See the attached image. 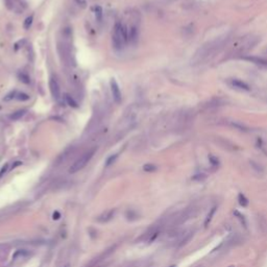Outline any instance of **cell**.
I'll use <instances>...</instances> for the list:
<instances>
[{"mask_svg": "<svg viewBox=\"0 0 267 267\" xmlns=\"http://www.w3.org/2000/svg\"><path fill=\"white\" fill-rule=\"evenodd\" d=\"M16 92H13V93H9V95H7L6 97H4V100L5 101H9V100H11V99H13V98H15V97H16Z\"/></svg>", "mask_w": 267, "mask_h": 267, "instance_id": "484cf974", "label": "cell"}, {"mask_svg": "<svg viewBox=\"0 0 267 267\" xmlns=\"http://www.w3.org/2000/svg\"><path fill=\"white\" fill-rule=\"evenodd\" d=\"M60 217H61V214H60V212H57V211H56V212H54L53 215H52V218L56 219H56H59Z\"/></svg>", "mask_w": 267, "mask_h": 267, "instance_id": "4316f807", "label": "cell"}, {"mask_svg": "<svg viewBox=\"0 0 267 267\" xmlns=\"http://www.w3.org/2000/svg\"><path fill=\"white\" fill-rule=\"evenodd\" d=\"M65 99H66L67 103H68L69 106H71V108H77V106H78V104H77V102H76L75 100H74L73 97L70 96V95H69V94H66V95H65Z\"/></svg>", "mask_w": 267, "mask_h": 267, "instance_id": "7c38bea8", "label": "cell"}, {"mask_svg": "<svg viewBox=\"0 0 267 267\" xmlns=\"http://www.w3.org/2000/svg\"><path fill=\"white\" fill-rule=\"evenodd\" d=\"M128 29L120 22H117L114 26V34L112 37V43L116 50H120L128 43Z\"/></svg>", "mask_w": 267, "mask_h": 267, "instance_id": "6da1fadb", "label": "cell"}, {"mask_svg": "<svg viewBox=\"0 0 267 267\" xmlns=\"http://www.w3.org/2000/svg\"><path fill=\"white\" fill-rule=\"evenodd\" d=\"M149 262L145 261V260H140V261H134L128 263L127 265L123 266V267H148Z\"/></svg>", "mask_w": 267, "mask_h": 267, "instance_id": "9c48e42d", "label": "cell"}, {"mask_svg": "<svg viewBox=\"0 0 267 267\" xmlns=\"http://www.w3.org/2000/svg\"><path fill=\"white\" fill-rule=\"evenodd\" d=\"M117 158H118V154H113V156H111L108 160H106V167H109L110 165H112V164H113L114 162L116 161V159H117Z\"/></svg>", "mask_w": 267, "mask_h": 267, "instance_id": "44dd1931", "label": "cell"}, {"mask_svg": "<svg viewBox=\"0 0 267 267\" xmlns=\"http://www.w3.org/2000/svg\"><path fill=\"white\" fill-rule=\"evenodd\" d=\"M233 86L235 87V88L246 90V91H248V90H249V87L247 86V85H246L245 83H243V81H239V79H235V81H233Z\"/></svg>", "mask_w": 267, "mask_h": 267, "instance_id": "8fae6325", "label": "cell"}, {"mask_svg": "<svg viewBox=\"0 0 267 267\" xmlns=\"http://www.w3.org/2000/svg\"><path fill=\"white\" fill-rule=\"evenodd\" d=\"M214 213H215V208H212L210 215H208V217H207V219H206V221H204V224H206V226H208V222H210V220H211L212 216L214 215Z\"/></svg>", "mask_w": 267, "mask_h": 267, "instance_id": "603a6c76", "label": "cell"}, {"mask_svg": "<svg viewBox=\"0 0 267 267\" xmlns=\"http://www.w3.org/2000/svg\"><path fill=\"white\" fill-rule=\"evenodd\" d=\"M204 179H207V175L204 173H198V174H195L193 176V179H195L197 182H200V181H204Z\"/></svg>", "mask_w": 267, "mask_h": 267, "instance_id": "7402d4cb", "label": "cell"}, {"mask_svg": "<svg viewBox=\"0 0 267 267\" xmlns=\"http://www.w3.org/2000/svg\"><path fill=\"white\" fill-rule=\"evenodd\" d=\"M95 151H96L95 148H92V149L87 150L86 153H84L78 159L75 160V162H74V163L70 166V168H69V172H70L71 174H73V173L78 172L79 170H81L83 168H85V167L87 166V164L90 162V160L93 158Z\"/></svg>", "mask_w": 267, "mask_h": 267, "instance_id": "7a4b0ae2", "label": "cell"}, {"mask_svg": "<svg viewBox=\"0 0 267 267\" xmlns=\"http://www.w3.org/2000/svg\"><path fill=\"white\" fill-rule=\"evenodd\" d=\"M72 153V150L71 149H68V150L64 151L63 153L61 154V156L57 158L56 160V165H62V164H64L65 162L67 161V160L69 159V157H70V154Z\"/></svg>", "mask_w": 267, "mask_h": 267, "instance_id": "52a82bcc", "label": "cell"}, {"mask_svg": "<svg viewBox=\"0 0 267 267\" xmlns=\"http://www.w3.org/2000/svg\"><path fill=\"white\" fill-rule=\"evenodd\" d=\"M239 204H241L242 207H246L248 204V199L246 198L245 196L244 195H242V194H240V195H239Z\"/></svg>", "mask_w": 267, "mask_h": 267, "instance_id": "ac0fdd59", "label": "cell"}, {"mask_svg": "<svg viewBox=\"0 0 267 267\" xmlns=\"http://www.w3.org/2000/svg\"><path fill=\"white\" fill-rule=\"evenodd\" d=\"M115 212H116L115 209H110V210L104 211L103 213L100 214V215L97 217V221H98V222H100V223L108 222V221L113 219V217L115 216Z\"/></svg>", "mask_w": 267, "mask_h": 267, "instance_id": "8992f818", "label": "cell"}, {"mask_svg": "<svg viewBox=\"0 0 267 267\" xmlns=\"http://www.w3.org/2000/svg\"><path fill=\"white\" fill-rule=\"evenodd\" d=\"M16 98L18 99V100L20 101H26L29 99V95L26 93H23V92H21V93H18L16 95Z\"/></svg>", "mask_w": 267, "mask_h": 267, "instance_id": "4fadbf2b", "label": "cell"}, {"mask_svg": "<svg viewBox=\"0 0 267 267\" xmlns=\"http://www.w3.org/2000/svg\"><path fill=\"white\" fill-rule=\"evenodd\" d=\"M171 267H175V266H171Z\"/></svg>", "mask_w": 267, "mask_h": 267, "instance_id": "f546056e", "label": "cell"}, {"mask_svg": "<svg viewBox=\"0 0 267 267\" xmlns=\"http://www.w3.org/2000/svg\"><path fill=\"white\" fill-rule=\"evenodd\" d=\"M32 21H34V17H32V16H29L28 18H26L25 21H24V24H23L24 28L29 29V27H31V24H32Z\"/></svg>", "mask_w": 267, "mask_h": 267, "instance_id": "2e32d148", "label": "cell"}, {"mask_svg": "<svg viewBox=\"0 0 267 267\" xmlns=\"http://www.w3.org/2000/svg\"><path fill=\"white\" fill-rule=\"evenodd\" d=\"M26 254H28V253H27L25 249H19V251H17L16 253L14 254L13 258H14V259H17V258H18V257L26 256Z\"/></svg>", "mask_w": 267, "mask_h": 267, "instance_id": "ffe728a7", "label": "cell"}, {"mask_svg": "<svg viewBox=\"0 0 267 267\" xmlns=\"http://www.w3.org/2000/svg\"><path fill=\"white\" fill-rule=\"evenodd\" d=\"M49 89H50L52 97L56 100H59L61 97V88H60V85L56 78H51L49 81Z\"/></svg>", "mask_w": 267, "mask_h": 267, "instance_id": "5b68a950", "label": "cell"}, {"mask_svg": "<svg viewBox=\"0 0 267 267\" xmlns=\"http://www.w3.org/2000/svg\"><path fill=\"white\" fill-rule=\"evenodd\" d=\"M19 165H22V162H15V164L13 165V168H16V167L19 166Z\"/></svg>", "mask_w": 267, "mask_h": 267, "instance_id": "83f0119b", "label": "cell"}, {"mask_svg": "<svg viewBox=\"0 0 267 267\" xmlns=\"http://www.w3.org/2000/svg\"><path fill=\"white\" fill-rule=\"evenodd\" d=\"M95 16H96V19L100 22L101 19H102V9H101V6H99V5L95 6Z\"/></svg>", "mask_w": 267, "mask_h": 267, "instance_id": "9a60e30c", "label": "cell"}, {"mask_svg": "<svg viewBox=\"0 0 267 267\" xmlns=\"http://www.w3.org/2000/svg\"><path fill=\"white\" fill-rule=\"evenodd\" d=\"M194 236V229H189V231H185L181 235L178 236V239L175 241V245L178 247H182V246L186 245L189 241L193 238Z\"/></svg>", "mask_w": 267, "mask_h": 267, "instance_id": "3957f363", "label": "cell"}, {"mask_svg": "<svg viewBox=\"0 0 267 267\" xmlns=\"http://www.w3.org/2000/svg\"><path fill=\"white\" fill-rule=\"evenodd\" d=\"M138 28L136 26H132L128 31V37H129V41L132 43H136L137 40H138Z\"/></svg>", "mask_w": 267, "mask_h": 267, "instance_id": "ba28073f", "label": "cell"}, {"mask_svg": "<svg viewBox=\"0 0 267 267\" xmlns=\"http://www.w3.org/2000/svg\"><path fill=\"white\" fill-rule=\"evenodd\" d=\"M229 267H233V266H229Z\"/></svg>", "mask_w": 267, "mask_h": 267, "instance_id": "4dcf8cb0", "label": "cell"}, {"mask_svg": "<svg viewBox=\"0 0 267 267\" xmlns=\"http://www.w3.org/2000/svg\"><path fill=\"white\" fill-rule=\"evenodd\" d=\"M0 109H1V108H0Z\"/></svg>", "mask_w": 267, "mask_h": 267, "instance_id": "1f68e13d", "label": "cell"}, {"mask_svg": "<svg viewBox=\"0 0 267 267\" xmlns=\"http://www.w3.org/2000/svg\"><path fill=\"white\" fill-rule=\"evenodd\" d=\"M143 170L146 172H153L157 170V166L153 165V164H146V165L143 166Z\"/></svg>", "mask_w": 267, "mask_h": 267, "instance_id": "5bb4252c", "label": "cell"}, {"mask_svg": "<svg viewBox=\"0 0 267 267\" xmlns=\"http://www.w3.org/2000/svg\"><path fill=\"white\" fill-rule=\"evenodd\" d=\"M110 85H111V91H112V95H113L114 101L116 102V103H120L122 97H121V91L120 89H119L118 84H117V81L113 78L111 79Z\"/></svg>", "mask_w": 267, "mask_h": 267, "instance_id": "277c9868", "label": "cell"}, {"mask_svg": "<svg viewBox=\"0 0 267 267\" xmlns=\"http://www.w3.org/2000/svg\"><path fill=\"white\" fill-rule=\"evenodd\" d=\"M235 215L237 216V218L239 219V220H240V222H241V224L242 226H244V228H246V220H245V218H244V216L242 215V214H240L239 213V212H235Z\"/></svg>", "mask_w": 267, "mask_h": 267, "instance_id": "d6986e66", "label": "cell"}, {"mask_svg": "<svg viewBox=\"0 0 267 267\" xmlns=\"http://www.w3.org/2000/svg\"><path fill=\"white\" fill-rule=\"evenodd\" d=\"M25 113H26V110H19V111L12 114L11 116H9V118H11L12 120H19V119H21L22 117L25 115Z\"/></svg>", "mask_w": 267, "mask_h": 267, "instance_id": "30bf717a", "label": "cell"}, {"mask_svg": "<svg viewBox=\"0 0 267 267\" xmlns=\"http://www.w3.org/2000/svg\"><path fill=\"white\" fill-rule=\"evenodd\" d=\"M76 2V4H78L81 7H86L87 6V0H74Z\"/></svg>", "mask_w": 267, "mask_h": 267, "instance_id": "d4e9b609", "label": "cell"}, {"mask_svg": "<svg viewBox=\"0 0 267 267\" xmlns=\"http://www.w3.org/2000/svg\"><path fill=\"white\" fill-rule=\"evenodd\" d=\"M64 267H70V265H69V264H67V265H65Z\"/></svg>", "mask_w": 267, "mask_h": 267, "instance_id": "f1b7e54d", "label": "cell"}, {"mask_svg": "<svg viewBox=\"0 0 267 267\" xmlns=\"http://www.w3.org/2000/svg\"><path fill=\"white\" fill-rule=\"evenodd\" d=\"M19 78H20V81H23V83H25V84H29V81H31L29 76L27 75V74L23 73V72H22V73H19Z\"/></svg>", "mask_w": 267, "mask_h": 267, "instance_id": "e0dca14e", "label": "cell"}, {"mask_svg": "<svg viewBox=\"0 0 267 267\" xmlns=\"http://www.w3.org/2000/svg\"><path fill=\"white\" fill-rule=\"evenodd\" d=\"M7 170H9V164H5V165L1 168V170H0V178H2L7 172Z\"/></svg>", "mask_w": 267, "mask_h": 267, "instance_id": "cb8c5ba5", "label": "cell"}]
</instances>
